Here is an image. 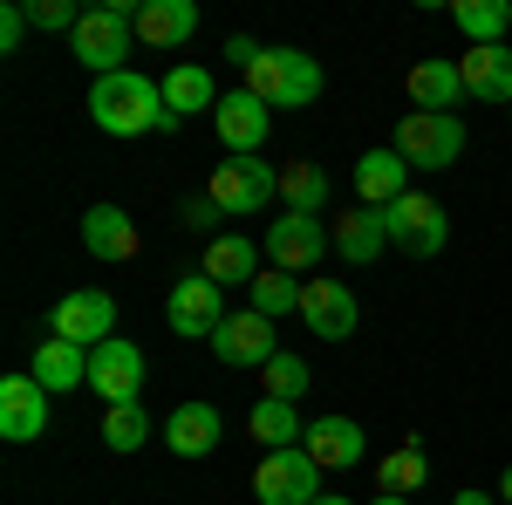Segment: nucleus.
I'll list each match as a JSON object with an SVG mask.
<instances>
[{"instance_id": "16", "label": "nucleus", "mask_w": 512, "mask_h": 505, "mask_svg": "<svg viewBox=\"0 0 512 505\" xmlns=\"http://www.w3.org/2000/svg\"><path fill=\"white\" fill-rule=\"evenodd\" d=\"M301 451L315 458L321 471H349L369 458V437H362V424L355 417H315L308 424V437H301Z\"/></svg>"}, {"instance_id": "24", "label": "nucleus", "mask_w": 512, "mask_h": 505, "mask_svg": "<svg viewBox=\"0 0 512 505\" xmlns=\"http://www.w3.org/2000/svg\"><path fill=\"white\" fill-rule=\"evenodd\" d=\"M226 96H219V82H212V69H198V62H178L171 76H164V110L185 123L198 117V110H219Z\"/></svg>"}, {"instance_id": "38", "label": "nucleus", "mask_w": 512, "mask_h": 505, "mask_svg": "<svg viewBox=\"0 0 512 505\" xmlns=\"http://www.w3.org/2000/svg\"><path fill=\"white\" fill-rule=\"evenodd\" d=\"M499 505H512V465H506V478H499Z\"/></svg>"}, {"instance_id": "31", "label": "nucleus", "mask_w": 512, "mask_h": 505, "mask_svg": "<svg viewBox=\"0 0 512 505\" xmlns=\"http://www.w3.org/2000/svg\"><path fill=\"white\" fill-rule=\"evenodd\" d=\"M253 314H267V321H280V314H301V280L294 273H260L253 280Z\"/></svg>"}, {"instance_id": "26", "label": "nucleus", "mask_w": 512, "mask_h": 505, "mask_svg": "<svg viewBox=\"0 0 512 505\" xmlns=\"http://www.w3.org/2000/svg\"><path fill=\"white\" fill-rule=\"evenodd\" d=\"M383 246H390V226H383V212H369V205H362V212H342V219H335V253H342L349 267H369Z\"/></svg>"}, {"instance_id": "41", "label": "nucleus", "mask_w": 512, "mask_h": 505, "mask_svg": "<svg viewBox=\"0 0 512 505\" xmlns=\"http://www.w3.org/2000/svg\"><path fill=\"white\" fill-rule=\"evenodd\" d=\"M506 117H512V110H506Z\"/></svg>"}, {"instance_id": "29", "label": "nucleus", "mask_w": 512, "mask_h": 505, "mask_svg": "<svg viewBox=\"0 0 512 505\" xmlns=\"http://www.w3.org/2000/svg\"><path fill=\"white\" fill-rule=\"evenodd\" d=\"M451 21H458V35L472 41V48H492V41H506L512 7L506 0H451Z\"/></svg>"}, {"instance_id": "36", "label": "nucleus", "mask_w": 512, "mask_h": 505, "mask_svg": "<svg viewBox=\"0 0 512 505\" xmlns=\"http://www.w3.org/2000/svg\"><path fill=\"white\" fill-rule=\"evenodd\" d=\"M226 62H239V69H253V62H260V48H253L246 35H233V41H226Z\"/></svg>"}, {"instance_id": "15", "label": "nucleus", "mask_w": 512, "mask_h": 505, "mask_svg": "<svg viewBox=\"0 0 512 505\" xmlns=\"http://www.w3.org/2000/svg\"><path fill=\"white\" fill-rule=\"evenodd\" d=\"M0 437L7 444L48 437V389L35 376H0Z\"/></svg>"}, {"instance_id": "8", "label": "nucleus", "mask_w": 512, "mask_h": 505, "mask_svg": "<svg viewBox=\"0 0 512 505\" xmlns=\"http://www.w3.org/2000/svg\"><path fill=\"white\" fill-rule=\"evenodd\" d=\"M164 321H171V335H219L226 328V287L219 280H205V273H185L178 287H171V301H164Z\"/></svg>"}, {"instance_id": "13", "label": "nucleus", "mask_w": 512, "mask_h": 505, "mask_svg": "<svg viewBox=\"0 0 512 505\" xmlns=\"http://www.w3.org/2000/svg\"><path fill=\"white\" fill-rule=\"evenodd\" d=\"M267 260H274L280 273H308V267H321V253L335 246V233H321V219H301V212H287V219H274L267 226Z\"/></svg>"}, {"instance_id": "5", "label": "nucleus", "mask_w": 512, "mask_h": 505, "mask_svg": "<svg viewBox=\"0 0 512 505\" xmlns=\"http://www.w3.org/2000/svg\"><path fill=\"white\" fill-rule=\"evenodd\" d=\"M396 151H403V164L417 171H444V164H458L465 157V123L458 117H437V110H410V117L396 123Z\"/></svg>"}, {"instance_id": "17", "label": "nucleus", "mask_w": 512, "mask_h": 505, "mask_svg": "<svg viewBox=\"0 0 512 505\" xmlns=\"http://www.w3.org/2000/svg\"><path fill=\"white\" fill-rule=\"evenodd\" d=\"M355 192H362V205L369 212H390L396 198L410 192V164H403V151H362L355 157Z\"/></svg>"}, {"instance_id": "6", "label": "nucleus", "mask_w": 512, "mask_h": 505, "mask_svg": "<svg viewBox=\"0 0 512 505\" xmlns=\"http://www.w3.org/2000/svg\"><path fill=\"white\" fill-rule=\"evenodd\" d=\"M383 226H390V246L396 253H410V260H431V253H444V239H451V219H444V205L424 192H403L383 212Z\"/></svg>"}, {"instance_id": "28", "label": "nucleus", "mask_w": 512, "mask_h": 505, "mask_svg": "<svg viewBox=\"0 0 512 505\" xmlns=\"http://www.w3.org/2000/svg\"><path fill=\"white\" fill-rule=\"evenodd\" d=\"M246 430H253V444H267V451H294V444L308 437V424L294 417V403H280V396H260L253 417H246Z\"/></svg>"}, {"instance_id": "21", "label": "nucleus", "mask_w": 512, "mask_h": 505, "mask_svg": "<svg viewBox=\"0 0 512 505\" xmlns=\"http://www.w3.org/2000/svg\"><path fill=\"white\" fill-rule=\"evenodd\" d=\"M410 103H417V110H437V117H458V103H465V76H458V62L424 55V62L410 69Z\"/></svg>"}, {"instance_id": "23", "label": "nucleus", "mask_w": 512, "mask_h": 505, "mask_svg": "<svg viewBox=\"0 0 512 505\" xmlns=\"http://www.w3.org/2000/svg\"><path fill=\"white\" fill-rule=\"evenodd\" d=\"M205 280H219V287H253V280H260V246L246 233L205 239Z\"/></svg>"}, {"instance_id": "19", "label": "nucleus", "mask_w": 512, "mask_h": 505, "mask_svg": "<svg viewBox=\"0 0 512 505\" xmlns=\"http://www.w3.org/2000/svg\"><path fill=\"white\" fill-rule=\"evenodd\" d=\"M82 246L96 260H137V219L123 205H89L82 212Z\"/></svg>"}, {"instance_id": "25", "label": "nucleus", "mask_w": 512, "mask_h": 505, "mask_svg": "<svg viewBox=\"0 0 512 505\" xmlns=\"http://www.w3.org/2000/svg\"><path fill=\"white\" fill-rule=\"evenodd\" d=\"M424 485H431V458H424V444H417V437H403L396 451L376 458V492L410 499V492H424Z\"/></svg>"}, {"instance_id": "20", "label": "nucleus", "mask_w": 512, "mask_h": 505, "mask_svg": "<svg viewBox=\"0 0 512 505\" xmlns=\"http://www.w3.org/2000/svg\"><path fill=\"white\" fill-rule=\"evenodd\" d=\"M219 437H226V424H219L212 403H178V410L164 417V444H171L178 458H205V451H219Z\"/></svg>"}, {"instance_id": "18", "label": "nucleus", "mask_w": 512, "mask_h": 505, "mask_svg": "<svg viewBox=\"0 0 512 505\" xmlns=\"http://www.w3.org/2000/svg\"><path fill=\"white\" fill-rule=\"evenodd\" d=\"M458 76H465V96H478V103H512V48L506 41L465 48L458 55Z\"/></svg>"}, {"instance_id": "9", "label": "nucleus", "mask_w": 512, "mask_h": 505, "mask_svg": "<svg viewBox=\"0 0 512 505\" xmlns=\"http://www.w3.org/2000/svg\"><path fill=\"white\" fill-rule=\"evenodd\" d=\"M110 328H117V301H110L103 287L62 294L55 314H48V335H62V342H76V349H103V342H110Z\"/></svg>"}, {"instance_id": "27", "label": "nucleus", "mask_w": 512, "mask_h": 505, "mask_svg": "<svg viewBox=\"0 0 512 505\" xmlns=\"http://www.w3.org/2000/svg\"><path fill=\"white\" fill-rule=\"evenodd\" d=\"M192 28H198L192 0H144V14H137V41H151V48H178V41H192Z\"/></svg>"}, {"instance_id": "14", "label": "nucleus", "mask_w": 512, "mask_h": 505, "mask_svg": "<svg viewBox=\"0 0 512 505\" xmlns=\"http://www.w3.org/2000/svg\"><path fill=\"white\" fill-rule=\"evenodd\" d=\"M212 355H219V362H226V369H267V362H274V321H267V314H226V328H219V335H212Z\"/></svg>"}, {"instance_id": "10", "label": "nucleus", "mask_w": 512, "mask_h": 505, "mask_svg": "<svg viewBox=\"0 0 512 505\" xmlns=\"http://www.w3.org/2000/svg\"><path fill=\"white\" fill-rule=\"evenodd\" d=\"M301 321L321 342H349L355 321H362V301H355L349 280H301Z\"/></svg>"}, {"instance_id": "7", "label": "nucleus", "mask_w": 512, "mask_h": 505, "mask_svg": "<svg viewBox=\"0 0 512 505\" xmlns=\"http://www.w3.org/2000/svg\"><path fill=\"white\" fill-rule=\"evenodd\" d=\"M253 492L260 505H315L321 499V465L294 444V451H267L253 471Z\"/></svg>"}, {"instance_id": "39", "label": "nucleus", "mask_w": 512, "mask_h": 505, "mask_svg": "<svg viewBox=\"0 0 512 505\" xmlns=\"http://www.w3.org/2000/svg\"><path fill=\"white\" fill-rule=\"evenodd\" d=\"M315 505H355V499H342V492H321V499Z\"/></svg>"}, {"instance_id": "30", "label": "nucleus", "mask_w": 512, "mask_h": 505, "mask_svg": "<svg viewBox=\"0 0 512 505\" xmlns=\"http://www.w3.org/2000/svg\"><path fill=\"white\" fill-rule=\"evenodd\" d=\"M280 198H287V212H301V219H321V205H328V171L321 164H280Z\"/></svg>"}, {"instance_id": "34", "label": "nucleus", "mask_w": 512, "mask_h": 505, "mask_svg": "<svg viewBox=\"0 0 512 505\" xmlns=\"http://www.w3.org/2000/svg\"><path fill=\"white\" fill-rule=\"evenodd\" d=\"M28 28H35V21H28V7H14V0H7V7H0V48H7V55H14V48H21V35H28Z\"/></svg>"}, {"instance_id": "37", "label": "nucleus", "mask_w": 512, "mask_h": 505, "mask_svg": "<svg viewBox=\"0 0 512 505\" xmlns=\"http://www.w3.org/2000/svg\"><path fill=\"white\" fill-rule=\"evenodd\" d=\"M451 505H499V492H458Z\"/></svg>"}, {"instance_id": "35", "label": "nucleus", "mask_w": 512, "mask_h": 505, "mask_svg": "<svg viewBox=\"0 0 512 505\" xmlns=\"http://www.w3.org/2000/svg\"><path fill=\"white\" fill-rule=\"evenodd\" d=\"M212 219H219V205H212V198H192V205H185V226H198V233H205Z\"/></svg>"}, {"instance_id": "12", "label": "nucleus", "mask_w": 512, "mask_h": 505, "mask_svg": "<svg viewBox=\"0 0 512 505\" xmlns=\"http://www.w3.org/2000/svg\"><path fill=\"white\" fill-rule=\"evenodd\" d=\"M212 130H219V144H226V157H260V144H267V130H274V110L253 96V89H233L219 110H212Z\"/></svg>"}, {"instance_id": "33", "label": "nucleus", "mask_w": 512, "mask_h": 505, "mask_svg": "<svg viewBox=\"0 0 512 505\" xmlns=\"http://www.w3.org/2000/svg\"><path fill=\"white\" fill-rule=\"evenodd\" d=\"M260 383H267V396H280V403H301V396H308V362H301V355H274V362L260 369Z\"/></svg>"}, {"instance_id": "40", "label": "nucleus", "mask_w": 512, "mask_h": 505, "mask_svg": "<svg viewBox=\"0 0 512 505\" xmlns=\"http://www.w3.org/2000/svg\"><path fill=\"white\" fill-rule=\"evenodd\" d=\"M369 505H410V499H396V492H376V499H369Z\"/></svg>"}, {"instance_id": "22", "label": "nucleus", "mask_w": 512, "mask_h": 505, "mask_svg": "<svg viewBox=\"0 0 512 505\" xmlns=\"http://www.w3.org/2000/svg\"><path fill=\"white\" fill-rule=\"evenodd\" d=\"M48 396H62V389H89V349H76V342H62V335H48L35 349V369H28Z\"/></svg>"}, {"instance_id": "4", "label": "nucleus", "mask_w": 512, "mask_h": 505, "mask_svg": "<svg viewBox=\"0 0 512 505\" xmlns=\"http://www.w3.org/2000/svg\"><path fill=\"white\" fill-rule=\"evenodd\" d=\"M205 198H212L219 212H233V219H253L267 198H280V171L260 164V157H226V164H212Z\"/></svg>"}, {"instance_id": "32", "label": "nucleus", "mask_w": 512, "mask_h": 505, "mask_svg": "<svg viewBox=\"0 0 512 505\" xmlns=\"http://www.w3.org/2000/svg\"><path fill=\"white\" fill-rule=\"evenodd\" d=\"M103 444H110V451H137V444H151V417H144V403H117V410L103 417Z\"/></svg>"}, {"instance_id": "3", "label": "nucleus", "mask_w": 512, "mask_h": 505, "mask_svg": "<svg viewBox=\"0 0 512 505\" xmlns=\"http://www.w3.org/2000/svg\"><path fill=\"white\" fill-rule=\"evenodd\" d=\"M137 0H110V7H89L76 28V62L89 76H117L123 55H130V41H137Z\"/></svg>"}, {"instance_id": "2", "label": "nucleus", "mask_w": 512, "mask_h": 505, "mask_svg": "<svg viewBox=\"0 0 512 505\" xmlns=\"http://www.w3.org/2000/svg\"><path fill=\"white\" fill-rule=\"evenodd\" d=\"M246 89L267 110H308L321 96V62L301 55V48H260V62L246 69Z\"/></svg>"}, {"instance_id": "11", "label": "nucleus", "mask_w": 512, "mask_h": 505, "mask_svg": "<svg viewBox=\"0 0 512 505\" xmlns=\"http://www.w3.org/2000/svg\"><path fill=\"white\" fill-rule=\"evenodd\" d=\"M89 389L117 410V403H137V389H144V349L137 342H123L110 335L103 349H89Z\"/></svg>"}, {"instance_id": "1", "label": "nucleus", "mask_w": 512, "mask_h": 505, "mask_svg": "<svg viewBox=\"0 0 512 505\" xmlns=\"http://www.w3.org/2000/svg\"><path fill=\"white\" fill-rule=\"evenodd\" d=\"M89 117L110 137H144V130H178V117L164 110V82L137 76V69H117V76H96L89 89Z\"/></svg>"}]
</instances>
